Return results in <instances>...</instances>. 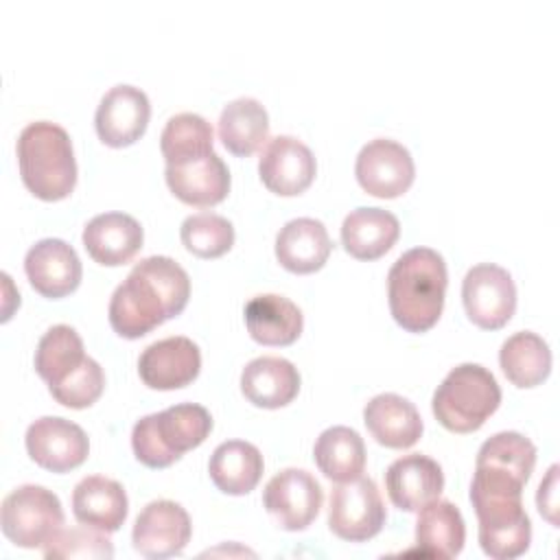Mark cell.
I'll return each mask as SVG.
<instances>
[{"instance_id": "obj_23", "label": "cell", "mask_w": 560, "mask_h": 560, "mask_svg": "<svg viewBox=\"0 0 560 560\" xmlns=\"http://www.w3.org/2000/svg\"><path fill=\"white\" fill-rule=\"evenodd\" d=\"M129 512L125 488L109 477H83L72 492V514L81 525L114 534L120 529Z\"/></svg>"}, {"instance_id": "obj_16", "label": "cell", "mask_w": 560, "mask_h": 560, "mask_svg": "<svg viewBox=\"0 0 560 560\" xmlns=\"http://www.w3.org/2000/svg\"><path fill=\"white\" fill-rule=\"evenodd\" d=\"M149 116V96L136 85L120 83L103 94L94 114V127L105 144L127 147L144 133Z\"/></svg>"}, {"instance_id": "obj_3", "label": "cell", "mask_w": 560, "mask_h": 560, "mask_svg": "<svg viewBox=\"0 0 560 560\" xmlns=\"http://www.w3.org/2000/svg\"><path fill=\"white\" fill-rule=\"evenodd\" d=\"M24 186L44 201L68 197L77 184V160L68 131L50 120L28 122L18 136Z\"/></svg>"}, {"instance_id": "obj_31", "label": "cell", "mask_w": 560, "mask_h": 560, "mask_svg": "<svg viewBox=\"0 0 560 560\" xmlns=\"http://www.w3.org/2000/svg\"><path fill=\"white\" fill-rule=\"evenodd\" d=\"M313 457L324 477L341 483L357 479L363 472L365 444L354 429L337 424L319 433L313 446Z\"/></svg>"}, {"instance_id": "obj_10", "label": "cell", "mask_w": 560, "mask_h": 560, "mask_svg": "<svg viewBox=\"0 0 560 560\" xmlns=\"http://www.w3.org/2000/svg\"><path fill=\"white\" fill-rule=\"evenodd\" d=\"M324 503L319 481L304 468H284L276 472L262 492V505L273 521L289 532L306 529Z\"/></svg>"}, {"instance_id": "obj_22", "label": "cell", "mask_w": 560, "mask_h": 560, "mask_svg": "<svg viewBox=\"0 0 560 560\" xmlns=\"http://www.w3.org/2000/svg\"><path fill=\"white\" fill-rule=\"evenodd\" d=\"M370 435L387 448H409L422 435V418L416 405L400 394H376L363 407Z\"/></svg>"}, {"instance_id": "obj_20", "label": "cell", "mask_w": 560, "mask_h": 560, "mask_svg": "<svg viewBox=\"0 0 560 560\" xmlns=\"http://www.w3.org/2000/svg\"><path fill=\"white\" fill-rule=\"evenodd\" d=\"M164 177L171 192L188 206H214L230 192V171L214 151L199 160L166 164Z\"/></svg>"}, {"instance_id": "obj_14", "label": "cell", "mask_w": 560, "mask_h": 560, "mask_svg": "<svg viewBox=\"0 0 560 560\" xmlns=\"http://www.w3.org/2000/svg\"><path fill=\"white\" fill-rule=\"evenodd\" d=\"M317 173L313 151L295 136H273L267 140L258 158V175L262 184L282 197L304 192Z\"/></svg>"}, {"instance_id": "obj_17", "label": "cell", "mask_w": 560, "mask_h": 560, "mask_svg": "<svg viewBox=\"0 0 560 560\" xmlns=\"http://www.w3.org/2000/svg\"><path fill=\"white\" fill-rule=\"evenodd\" d=\"M201 370V352L188 337L175 335L149 343L140 359L138 372L151 389H179L197 378Z\"/></svg>"}, {"instance_id": "obj_21", "label": "cell", "mask_w": 560, "mask_h": 560, "mask_svg": "<svg viewBox=\"0 0 560 560\" xmlns=\"http://www.w3.org/2000/svg\"><path fill=\"white\" fill-rule=\"evenodd\" d=\"M142 241V225L125 212L96 214L83 228V245L88 254L105 267L129 262L140 252Z\"/></svg>"}, {"instance_id": "obj_15", "label": "cell", "mask_w": 560, "mask_h": 560, "mask_svg": "<svg viewBox=\"0 0 560 560\" xmlns=\"http://www.w3.org/2000/svg\"><path fill=\"white\" fill-rule=\"evenodd\" d=\"M479 518V545L494 560L523 556L532 542V523L523 501H483L475 503Z\"/></svg>"}, {"instance_id": "obj_8", "label": "cell", "mask_w": 560, "mask_h": 560, "mask_svg": "<svg viewBox=\"0 0 560 560\" xmlns=\"http://www.w3.org/2000/svg\"><path fill=\"white\" fill-rule=\"evenodd\" d=\"M385 525V503L372 477L341 481L330 490L328 527L350 542L374 538Z\"/></svg>"}, {"instance_id": "obj_29", "label": "cell", "mask_w": 560, "mask_h": 560, "mask_svg": "<svg viewBox=\"0 0 560 560\" xmlns=\"http://www.w3.org/2000/svg\"><path fill=\"white\" fill-rule=\"evenodd\" d=\"M466 525L457 505L435 499L418 510L416 545L422 556L455 558L464 549Z\"/></svg>"}, {"instance_id": "obj_6", "label": "cell", "mask_w": 560, "mask_h": 560, "mask_svg": "<svg viewBox=\"0 0 560 560\" xmlns=\"http://www.w3.org/2000/svg\"><path fill=\"white\" fill-rule=\"evenodd\" d=\"M501 405V387L479 363L453 368L433 392L431 409L438 422L453 433L477 431Z\"/></svg>"}, {"instance_id": "obj_37", "label": "cell", "mask_w": 560, "mask_h": 560, "mask_svg": "<svg viewBox=\"0 0 560 560\" xmlns=\"http://www.w3.org/2000/svg\"><path fill=\"white\" fill-rule=\"evenodd\" d=\"M46 558H112L114 547L107 532L90 525L59 529L44 547Z\"/></svg>"}, {"instance_id": "obj_9", "label": "cell", "mask_w": 560, "mask_h": 560, "mask_svg": "<svg viewBox=\"0 0 560 560\" xmlns=\"http://www.w3.org/2000/svg\"><path fill=\"white\" fill-rule=\"evenodd\" d=\"M462 302L475 326L483 330L505 326L516 311V287L510 271L494 262L470 267L462 282Z\"/></svg>"}, {"instance_id": "obj_27", "label": "cell", "mask_w": 560, "mask_h": 560, "mask_svg": "<svg viewBox=\"0 0 560 560\" xmlns=\"http://www.w3.org/2000/svg\"><path fill=\"white\" fill-rule=\"evenodd\" d=\"M245 326L262 346H289L302 335L304 317L298 304L280 293H260L245 306Z\"/></svg>"}, {"instance_id": "obj_38", "label": "cell", "mask_w": 560, "mask_h": 560, "mask_svg": "<svg viewBox=\"0 0 560 560\" xmlns=\"http://www.w3.org/2000/svg\"><path fill=\"white\" fill-rule=\"evenodd\" d=\"M536 505H538V512L551 523L556 525L558 518H556V510H558V466L553 464L547 472V477L540 481L538 486V492H536Z\"/></svg>"}, {"instance_id": "obj_18", "label": "cell", "mask_w": 560, "mask_h": 560, "mask_svg": "<svg viewBox=\"0 0 560 560\" xmlns=\"http://www.w3.org/2000/svg\"><path fill=\"white\" fill-rule=\"evenodd\" d=\"M24 271L39 295L57 300L79 287L83 267L72 245L61 238H42L28 247Z\"/></svg>"}, {"instance_id": "obj_36", "label": "cell", "mask_w": 560, "mask_h": 560, "mask_svg": "<svg viewBox=\"0 0 560 560\" xmlns=\"http://www.w3.org/2000/svg\"><path fill=\"white\" fill-rule=\"evenodd\" d=\"M105 387V374L98 361L92 357H85V361L68 374L63 381L48 385V392L52 398L70 409H85L98 400Z\"/></svg>"}, {"instance_id": "obj_26", "label": "cell", "mask_w": 560, "mask_h": 560, "mask_svg": "<svg viewBox=\"0 0 560 560\" xmlns=\"http://www.w3.org/2000/svg\"><path fill=\"white\" fill-rule=\"evenodd\" d=\"M400 236L396 214L378 206H361L346 214L341 223V245L359 260H376L387 254Z\"/></svg>"}, {"instance_id": "obj_12", "label": "cell", "mask_w": 560, "mask_h": 560, "mask_svg": "<svg viewBox=\"0 0 560 560\" xmlns=\"http://www.w3.org/2000/svg\"><path fill=\"white\" fill-rule=\"evenodd\" d=\"M24 444L31 459L52 472H68L81 466L90 453L85 431L77 422L59 416H42L31 422Z\"/></svg>"}, {"instance_id": "obj_34", "label": "cell", "mask_w": 560, "mask_h": 560, "mask_svg": "<svg viewBox=\"0 0 560 560\" xmlns=\"http://www.w3.org/2000/svg\"><path fill=\"white\" fill-rule=\"evenodd\" d=\"M83 339L68 324L50 326L35 350V370L48 383H59L85 361Z\"/></svg>"}, {"instance_id": "obj_5", "label": "cell", "mask_w": 560, "mask_h": 560, "mask_svg": "<svg viewBox=\"0 0 560 560\" xmlns=\"http://www.w3.org/2000/svg\"><path fill=\"white\" fill-rule=\"evenodd\" d=\"M536 464V446L516 431L488 438L477 453L470 483V503L521 499Z\"/></svg>"}, {"instance_id": "obj_24", "label": "cell", "mask_w": 560, "mask_h": 560, "mask_svg": "<svg viewBox=\"0 0 560 560\" xmlns=\"http://www.w3.org/2000/svg\"><path fill=\"white\" fill-rule=\"evenodd\" d=\"M332 249L326 225L313 217L287 221L276 236V258L293 273H313L324 267Z\"/></svg>"}, {"instance_id": "obj_13", "label": "cell", "mask_w": 560, "mask_h": 560, "mask_svg": "<svg viewBox=\"0 0 560 560\" xmlns=\"http://www.w3.org/2000/svg\"><path fill=\"white\" fill-rule=\"evenodd\" d=\"M192 534L188 512L168 499L151 501L133 523L131 542L144 558H171L184 551Z\"/></svg>"}, {"instance_id": "obj_4", "label": "cell", "mask_w": 560, "mask_h": 560, "mask_svg": "<svg viewBox=\"0 0 560 560\" xmlns=\"http://www.w3.org/2000/svg\"><path fill=\"white\" fill-rule=\"evenodd\" d=\"M212 431V416L195 402H179L160 413L142 416L131 429V448L149 468H166L186 451L197 448Z\"/></svg>"}, {"instance_id": "obj_32", "label": "cell", "mask_w": 560, "mask_h": 560, "mask_svg": "<svg viewBox=\"0 0 560 560\" xmlns=\"http://www.w3.org/2000/svg\"><path fill=\"white\" fill-rule=\"evenodd\" d=\"M499 363L512 385L536 387L551 372V350L540 335L521 330L501 343Z\"/></svg>"}, {"instance_id": "obj_35", "label": "cell", "mask_w": 560, "mask_h": 560, "mask_svg": "<svg viewBox=\"0 0 560 560\" xmlns=\"http://www.w3.org/2000/svg\"><path fill=\"white\" fill-rule=\"evenodd\" d=\"M179 238L199 258H219L234 245V225L217 212H197L182 221Z\"/></svg>"}, {"instance_id": "obj_2", "label": "cell", "mask_w": 560, "mask_h": 560, "mask_svg": "<svg viewBox=\"0 0 560 560\" xmlns=\"http://www.w3.org/2000/svg\"><path fill=\"white\" fill-rule=\"evenodd\" d=\"M446 262L431 247H413L400 254L387 273V300L392 317L409 332L435 326L444 308Z\"/></svg>"}, {"instance_id": "obj_25", "label": "cell", "mask_w": 560, "mask_h": 560, "mask_svg": "<svg viewBox=\"0 0 560 560\" xmlns=\"http://www.w3.org/2000/svg\"><path fill=\"white\" fill-rule=\"evenodd\" d=\"M243 396L262 409L289 405L300 392V372L284 357H256L241 372Z\"/></svg>"}, {"instance_id": "obj_30", "label": "cell", "mask_w": 560, "mask_h": 560, "mask_svg": "<svg viewBox=\"0 0 560 560\" xmlns=\"http://www.w3.org/2000/svg\"><path fill=\"white\" fill-rule=\"evenodd\" d=\"M269 136V116L260 101L241 96L230 101L219 116V138L234 155L256 153Z\"/></svg>"}, {"instance_id": "obj_11", "label": "cell", "mask_w": 560, "mask_h": 560, "mask_svg": "<svg viewBox=\"0 0 560 560\" xmlns=\"http://www.w3.org/2000/svg\"><path fill=\"white\" fill-rule=\"evenodd\" d=\"M354 175L368 195L394 199L409 190L416 177V164L407 147L392 138H374L361 147Z\"/></svg>"}, {"instance_id": "obj_33", "label": "cell", "mask_w": 560, "mask_h": 560, "mask_svg": "<svg viewBox=\"0 0 560 560\" xmlns=\"http://www.w3.org/2000/svg\"><path fill=\"white\" fill-rule=\"evenodd\" d=\"M212 142H214L212 125L203 116L192 112H182L171 116L160 136V149L166 164L199 160L214 151Z\"/></svg>"}, {"instance_id": "obj_28", "label": "cell", "mask_w": 560, "mask_h": 560, "mask_svg": "<svg viewBox=\"0 0 560 560\" xmlns=\"http://www.w3.org/2000/svg\"><path fill=\"white\" fill-rule=\"evenodd\" d=\"M262 455L258 446L245 440L221 442L208 462L212 483L225 494H247L262 477Z\"/></svg>"}, {"instance_id": "obj_7", "label": "cell", "mask_w": 560, "mask_h": 560, "mask_svg": "<svg viewBox=\"0 0 560 560\" xmlns=\"http://www.w3.org/2000/svg\"><path fill=\"white\" fill-rule=\"evenodd\" d=\"M0 525L15 547L39 549L63 527V508L52 490L24 483L2 499Z\"/></svg>"}, {"instance_id": "obj_1", "label": "cell", "mask_w": 560, "mask_h": 560, "mask_svg": "<svg viewBox=\"0 0 560 560\" xmlns=\"http://www.w3.org/2000/svg\"><path fill=\"white\" fill-rule=\"evenodd\" d=\"M190 298L186 269L168 256H147L114 289L109 324L125 339H138L179 315Z\"/></svg>"}, {"instance_id": "obj_19", "label": "cell", "mask_w": 560, "mask_h": 560, "mask_svg": "<svg viewBox=\"0 0 560 560\" xmlns=\"http://www.w3.org/2000/svg\"><path fill=\"white\" fill-rule=\"evenodd\" d=\"M385 488L398 510L418 512L442 494L444 472L433 457L409 453L387 466Z\"/></svg>"}]
</instances>
